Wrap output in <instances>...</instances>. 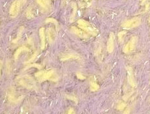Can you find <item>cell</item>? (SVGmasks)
Masks as SVG:
<instances>
[{
	"instance_id": "1",
	"label": "cell",
	"mask_w": 150,
	"mask_h": 114,
	"mask_svg": "<svg viewBox=\"0 0 150 114\" xmlns=\"http://www.w3.org/2000/svg\"><path fill=\"white\" fill-rule=\"evenodd\" d=\"M35 77L40 82L46 80H55V79L57 78L56 73L53 69H48V70L41 71L37 72L35 74Z\"/></svg>"
},
{
	"instance_id": "2",
	"label": "cell",
	"mask_w": 150,
	"mask_h": 114,
	"mask_svg": "<svg viewBox=\"0 0 150 114\" xmlns=\"http://www.w3.org/2000/svg\"><path fill=\"white\" fill-rule=\"evenodd\" d=\"M77 23H78L80 28L82 29L84 31H85L86 33L91 34L92 36L97 35V33H98V31L94 27L92 26L91 24H90L89 22H87L85 20L79 19Z\"/></svg>"
},
{
	"instance_id": "3",
	"label": "cell",
	"mask_w": 150,
	"mask_h": 114,
	"mask_svg": "<svg viewBox=\"0 0 150 114\" xmlns=\"http://www.w3.org/2000/svg\"><path fill=\"white\" fill-rule=\"evenodd\" d=\"M18 82L23 87L27 89H32L35 87V82L31 76L28 75H23L17 78Z\"/></svg>"
},
{
	"instance_id": "4",
	"label": "cell",
	"mask_w": 150,
	"mask_h": 114,
	"mask_svg": "<svg viewBox=\"0 0 150 114\" xmlns=\"http://www.w3.org/2000/svg\"><path fill=\"white\" fill-rule=\"evenodd\" d=\"M25 2L26 0H15L10 7V16L11 17H16L18 15Z\"/></svg>"
},
{
	"instance_id": "5",
	"label": "cell",
	"mask_w": 150,
	"mask_h": 114,
	"mask_svg": "<svg viewBox=\"0 0 150 114\" xmlns=\"http://www.w3.org/2000/svg\"><path fill=\"white\" fill-rule=\"evenodd\" d=\"M138 42V38L136 36H133L131 38V40L128 42V43L126 44L123 49L124 53H129L134 50L136 48V46Z\"/></svg>"
},
{
	"instance_id": "6",
	"label": "cell",
	"mask_w": 150,
	"mask_h": 114,
	"mask_svg": "<svg viewBox=\"0 0 150 114\" xmlns=\"http://www.w3.org/2000/svg\"><path fill=\"white\" fill-rule=\"evenodd\" d=\"M141 23V19L140 18H134L132 19H128L124 22L122 24V27L125 29H132L134 27H138L140 25V24Z\"/></svg>"
},
{
	"instance_id": "7",
	"label": "cell",
	"mask_w": 150,
	"mask_h": 114,
	"mask_svg": "<svg viewBox=\"0 0 150 114\" xmlns=\"http://www.w3.org/2000/svg\"><path fill=\"white\" fill-rule=\"evenodd\" d=\"M47 37L49 43L52 44L55 40L56 38V33L55 31V29L52 27H49L47 30Z\"/></svg>"
},
{
	"instance_id": "8",
	"label": "cell",
	"mask_w": 150,
	"mask_h": 114,
	"mask_svg": "<svg viewBox=\"0 0 150 114\" xmlns=\"http://www.w3.org/2000/svg\"><path fill=\"white\" fill-rule=\"evenodd\" d=\"M114 33L110 34L109 38L107 42V49L109 53H112L114 50Z\"/></svg>"
},
{
	"instance_id": "9",
	"label": "cell",
	"mask_w": 150,
	"mask_h": 114,
	"mask_svg": "<svg viewBox=\"0 0 150 114\" xmlns=\"http://www.w3.org/2000/svg\"><path fill=\"white\" fill-rule=\"evenodd\" d=\"M72 31L76 34V35L78 36L79 37H81V38H88V34L86 33L85 31L80 30L78 28H77L76 27H72L71 28Z\"/></svg>"
},
{
	"instance_id": "10",
	"label": "cell",
	"mask_w": 150,
	"mask_h": 114,
	"mask_svg": "<svg viewBox=\"0 0 150 114\" xmlns=\"http://www.w3.org/2000/svg\"><path fill=\"white\" fill-rule=\"evenodd\" d=\"M39 34L40 38H41V48L42 50H44L46 46V35H45V32L44 28H41L39 30Z\"/></svg>"
},
{
	"instance_id": "11",
	"label": "cell",
	"mask_w": 150,
	"mask_h": 114,
	"mask_svg": "<svg viewBox=\"0 0 150 114\" xmlns=\"http://www.w3.org/2000/svg\"><path fill=\"white\" fill-rule=\"evenodd\" d=\"M127 72H128V82L130 84V85L132 86V87H135L136 83L134 81L133 73H132V70L131 68H130L129 67L127 68Z\"/></svg>"
},
{
	"instance_id": "12",
	"label": "cell",
	"mask_w": 150,
	"mask_h": 114,
	"mask_svg": "<svg viewBox=\"0 0 150 114\" xmlns=\"http://www.w3.org/2000/svg\"><path fill=\"white\" fill-rule=\"evenodd\" d=\"M7 97H8V99L12 103H15L18 101V99H16V92L14 89H11V90L7 93Z\"/></svg>"
},
{
	"instance_id": "13",
	"label": "cell",
	"mask_w": 150,
	"mask_h": 114,
	"mask_svg": "<svg viewBox=\"0 0 150 114\" xmlns=\"http://www.w3.org/2000/svg\"><path fill=\"white\" fill-rule=\"evenodd\" d=\"M27 51H29V48H27V47L22 46V47H20V48H19L14 53V57L15 60H17V59L18 58L20 54L22 53H24V52Z\"/></svg>"
},
{
	"instance_id": "14",
	"label": "cell",
	"mask_w": 150,
	"mask_h": 114,
	"mask_svg": "<svg viewBox=\"0 0 150 114\" xmlns=\"http://www.w3.org/2000/svg\"><path fill=\"white\" fill-rule=\"evenodd\" d=\"M61 60H68V59H71V58H78L79 56L77 55V54L76 53H67V54H64L62 55L61 57Z\"/></svg>"
},
{
	"instance_id": "15",
	"label": "cell",
	"mask_w": 150,
	"mask_h": 114,
	"mask_svg": "<svg viewBox=\"0 0 150 114\" xmlns=\"http://www.w3.org/2000/svg\"><path fill=\"white\" fill-rule=\"evenodd\" d=\"M37 3L41 6L42 9L47 10L49 7V2L48 0H36Z\"/></svg>"
},
{
	"instance_id": "16",
	"label": "cell",
	"mask_w": 150,
	"mask_h": 114,
	"mask_svg": "<svg viewBox=\"0 0 150 114\" xmlns=\"http://www.w3.org/2000/svg\"><path fill=\"white\" fill-rule=\"evenodd\" d=\"M90 87H91V91H96V90H98L99 86L96 82L92 81V82H90Z\"/></svg>"
},
{
	"instance_id": "17",
	"label": "cell",
	"mask_w": 150,
	"mask_h": 114,
	"mask_svg": "<svg viewBox=\"0 0 150 114\" xmlns=\"http://www.w3.org/2000/svg\"><path fill=\"white\" fill-rule=\"evenodd\" d=\"M23 33H24V27H20L19 30H18V34H17L16 38L15 39L13 42H18L19 40L21 38V37L22 36V34H23Z\"/></svg>"
},
{
	"instance_id": "18",
	"label": "cell",
	"mask_w": 150,
	"mask_h": 114,
	"mask_svg": "<svg viewBox=\"0 0 150 114\" xmlns=\"http://www.w3.org/2000/svg\"><path fill=\"white\" fill-rule=\"evenodd\" d=\"M26 16L28 18H32V17H33V14H32L31 8L27 9V11H26Z\"/></svg>"
},
{
	"instance_id": "19",
	"label": "cell",
	"mask_w": 150,
	"mask_h": 114,
	"mask_svg": "<svg viewBox=\"0 0 150 114\" xmlns=\"http://www.w3.org/2000/svg\"><path fill=\"white\" fill-rule=\"evenodd\" d=\"M126 34V32H124V31H122V32H121V33H120L118 34V38L120 40V42H123L124 41Z\"/></svg>"
},
{
	"instance_id": "20",
	"label": "cell",
	"mask_w": 150,
	"mask_h": 114,
	"mask_svg": "<svg viewBox=\"0 0 150 114\" xmlns=\"http://www.w3.org/2000/svg\"><path fill=\"white\" fill-rule=\"evenodd\" d=\"M37 56H38V53L37 52H36V53H34L33 55H32L31 56V58L29 59V60H27V62L26 63H31V62H32L34 60H35L36 58L37 57Z\"/></svg>"
},
{
	"instance_id": "21",
	"label": "cell",
	"mask_w": 150,
	"mask_h": 114,
	"mask_svg": "<svg viewBox=\"0 0 150 114\" xmlns=\"http://www.w3.org/2000/svg\"><path fill=\"white\" fill-rule=\"evenodd\" d=\"M126 105L125 103H122L120 104H119V105L118 106V109L120 110H124V109L126 108Z\"/></svg>"
},
{
	"instance_id": "22",
	"label": "cell",
	"mask_w": 150,
	"mask_h": 114,
	"mask_svg": "<svg viewBox=\"0 0 150 114\" xmlns=\"http://www.w3.org/2000/svg\"><path fill=\"white\" fill-rule=\"evenodd\" d=\"M150 1V0H141V4L144 5V4H149V2Z\"/></svg>"
},
{
	"instance_id": "23",
	"label": "cell",
	"mask_w": 150,
	"mask_h": 114,
	"mask_svg": "<svg viewBox=\"0 0 150 114\" xmlns=\"http://www.w3.org/2000/svg\"><path fill=\"white\" fill-rule=\"evenodd\" d=\"M77 76H78V78H81V79H83L84 77L83 76H82L81 73L79 74V73H77Z\"/></svg>"
},
{
	"instance_id": "24",
	"label": "cell",
	"mask_w": 150,
	"mask_h": 114,
	"mask_svg": "<svg viewBox=\"0 0 150 114\" xmlns=\"http://www.w3.org/2000/svg\"><path fill=\"white\" fill-rule=\"evenodd\" d=\"M68 113H74V111L73 109L70 108V109H69Z\"/></svg>"
},
{
	"instance_id": "25",
	"label": "cell",
	"mask_w": 150,
	"mask_h": 114,
	"mask_svg": "<svg viewBox=\"0 0 150 114\" xmlns=\"http://www.w3.org/2000/svg\"><path fill=\"white\" fill-rule=\"evenodd\" d=\"M149 22L150 23V16H149Z\"/></svg>"
},
{
	"instance_id": "26",
	"label": "cell",
	"mask_w": 150,
	"mask_h": 114,
	"mask_svg": "<svg viewBox=\"0 0 150 114\" xmlns=\"http://www.w3.org/2000/svg\"><path fill=\"white\" fill-rule=\"evenodd\" d=\"M85 1H89V0H85Z\"/></svg>"
}]
</instances>
